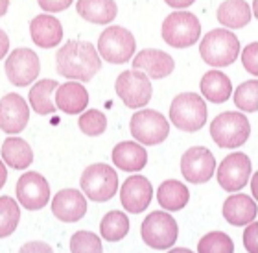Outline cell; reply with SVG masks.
<instances>
[{"label":"cell","instance_id":"32","mask_svg":"<svg viewBox=\"0 0 258 253\" xmlns=\"http://www.w3.org/2000/svg\"><path fill=\"white\" fill-rule=\"evenodd\" d=\"M234 104L238 109L247 111V113H256L258 109V81L256 78L249 81H243L234 92Z\"/></svg>","mask_w":258,"mask_h":253},{"label":"cell","instance_id":"31","mask_svg":"<svg viewBox=\"0 0 258 253\" xmlns=\"http://www.w3.org/2000/svg\"><path fill=\"white\" fill-rule=\"evenodd\" d=\"M199 253H232L234 251V242L229 235L221 231L207 233L198 244Z\"/></svg>","mask_w":258,"mask_h":253},{"label":"cell","instance_id":"28","mask_svg":"<svg viewBox=\"0 0 258 253\" xmlns=\"http://www.w3.org/2000/svg\"><path fill=\"white\" fill-rule=\"evenodd\" d=\"M59 83L55 80H41L30 89V106L37 115H50L55 111V102L52 100Z\"/></svg>","mask_w":258,"mask_h":253},{"label":"cell","instance_id":"30","mask_svg":"<svg viewBox=\"0 0 258 253\" xmlns=\"http://www.w3.org/2000/svg\"><path fill=\"white\" fill-rule=\"evenodd\" d=\"M21 222V209L13 198L2 196L0 198V238L13 235Z\"/></svg>","mask_w":258,"mask_h":253},{"label":"cell","instance_id":"22","mask_svg":"<svg viewBox=\"0 0 258 253\" xmlns=\"http://www.w3.org/2000/svg\"><path fill=\"white\" fill-rule=\"evenodd\" d=\"M113 163L118 168H122L124 172H139L148 163V151L139 142L124 140V142L114 146Z\"/></svg>","mask_w":258,"mask_h":253},{"label":"cell","instance_id":"38","mask_svg":"<svg viewBox=\"0 0 258 253\" xmlns=\"http://www.w3.org/2000/svg\"><path fill=\"white\" fill-rule=\"evenodd\" d=\"M21 251H52V248L44 242H28L22 246Z\"/></svg>","mask_w":258,"mask_h":253},{"label":"cell","instance_id":"3","mask_svg":"<svg viewBox=\"0 0 258 253\" xmlns=\"http://www.w3.org/2000/svg\"><path fill=\"white\" fill-rule=\"evenodd\" d=\"M249 120L236 111H225L210 122V137L220 148H240L249 139Z\"/></svg>","mask_w":258,"mask_h":253},{"label":"cell","instance_id":"4","mask_svg":"<svg viewBox=\"0 0 258 253\" xmlns=\"http://www.w3.org/2000/svg\"><path fill=\"white\" fill-rule=\"evenodd\" d=\"M170 120L183 131H198L207 124V106L196 92H183L173 98L170 106Z\"/></svg>","mask_w":258,"mask_h":253},{"label":"cell","instance_id":"40","mask_svg":"<svg viewBox=\"0 0 258 253\" xmlns=\"http://www.w3.org/2000/svg\"><path fill=\"white\" fill-rule=\"evenodd\" d=\"M168 6H172V8H177V10H183V8H188L192 6L196 0H164Z\"/></svg>","mask_w":258,"mask_h":253},{"label":"cell","instance_id":"14","mask_svg":"<svg viewBox=\"0 0 258 253\" xmlns=\"http://www.w3.org/2000/svg\"><path fill=\"white\" fill-rule=\"evenodd\" d=\"M17 198L28 211L43 209L50 199L48 181L37 172H26L17 181Z\"/></svg>","mask_w":258,"mask_h":253},{"label":"cell","instance_id":"17","mask_svg":"<svg viewBox=\"0 0 258 253\" xmlns=\"http://www.w3.org/2000/svg\"><path fill=\"white\" fill-rule=\"evenodd\" d=\"M52 213L57 220L64 224H74L81 220L87 213V199L76 189H63L52 199Z\"/></svg>","mask_w":258,"mask_h":253},{"label":"cell","instance_id":"35","mask_svg":"<svg viewBox=\"0 0 258 253\" xmlns=\"http://www.w3.org/2000/svg\"><path fill=\"white\" fill-rule=\"evenodd\" d=\"M256 60H258V43L254 41V43L247 44L242 52L243 69L247 70L249 74H253L254 78H256V74H258V61Z\"/></svg>","mask_w":258,"mask_h":253},{"label":"cell","instance_id":"8","mask_svg":"<svg viewBox=\"0 0 258 253\" xmlns=\"http://www.w3.org/2000/svg\"><path fill=\"white\" fill-rule=\"evenodd\" d=\"M129 129L137 142L146 146L161 144L170 135V124L166 117L153 109H142L135 113L129 122Z\"/></svg>","mask_w":258,"mask_h":253},{"label":"cell","instance_id":"41","mask_svg":"<svg viewBox=\"0 0 258 253\" xmlns=\"http://www.w3.org/2000/svg\"><path fill=\"white\" fill-rule=\"evenodd\" d=\"M6 181H8V170H6V165L2 161H0V189L6 185Z\"/></svg>","mask_w":258,"mask_h":253},{"label":"cell","instance_id":"39","mask_svg":"<svg viewBox=\"0 0 258 253\" xmlns=\"http://www.w3.org/2000/svg\"><path fill=\"white\" fill-rule=\"evenodd\" d=\"M8 50H10V37L6 35L4 30H0V60H4Z\"/></svg>","mask_w":258,"mask_h":253},{"label":"cell","instance_id":"43","mask_svg":"<svg viewBox=\"0 0 258 253\" xmlns=\"http://www.w3.org/2000/svg\"><path fill=\"white\" fill-rule=\"evenodd\" d=\"M256 178H258V174L254 172V178L253 181H251V189H253V194H254V199H256Z\"/></svg>","mask_w":258,"mask_h":253},{"label":"cell","instance_id":"24","mask_svg":"<svg viewBox=\"0 0 258 253\" xmlns=\"http://www.w3.org/2000/svg\"><path fill=\"white\" fill-rule=\"evenodd\" d=\"M2 159L8 167L24 170L33 163V150L21 137H8L2 144Z\"/></svg>","mask_w":258,"mask_h":253},{"label":"cell","instance_id":"25","mask_svg":"<svg viewBox=\"0 0 258 253\" xmlns=\"http://www.w3.org/2000/svg\"><path fill=\"white\" fill-rule=\"evenodd\" d=\"M201 92L207 100H210L212 104H223L229 100L232 92V83L223 72L220 70H210L201 78Z\"/></svg>","mask_w":258,"mask_h":253},{"label":"cell","instance_id":"2","mask_svg":"<svg viewBox=\"0 0 258 253\" xmlns=\"http://www.w3.org/2000/svg\"><path fill=\"white\" fill-rule=\"evenodd\" d=\"M199 54L212 67H229L240 56V41L229 30H210L201 39Z\"/></svg>","mask_w":258,"mask_h":253},{"label":"cell","instance_id":"36","mask_svg":"<svg viewBox=\"0 0 258 253\" xmlns=\"http://www.w3.org/2000/svg\"><path fill=\"white\" fill-rule=\"evenodd\" d=\"M256 235H258V224L256 220L249 222L247 229L243 233V246L245 249L251 253H256L258 251V244H256Z\"/></svg>","mask_w":258,"mask_h":253},{"label":"cell","instance_id":"16","mask_svg":"<svg viewBox=\"0 0 258 253\" xmlns=\"http://www.w3.org/2000/svg\"><path fill=\"white\" fill-rule=\"evenodd\" d=\"M153 198V187L151 181L144 176H131L124 181L120 190V201L127 213L139 215L150 207Z\"/></svg>","mask_w":258,"mask_h":253},{"label":"cell","instance_id":"27","mask_svg":"<svg viewBox=\"0 0 258 253\" xmlns=\"http://www.w3.org/2000/svg\"><path fill=\"white\" fill-rule=\"evenodd\" d=\"M157 199L161 207L166 211H181L186 207L190 199V192L186 189V185L175 179H168L164 183H161L159 190H157Z\"/></svg>","mask_w":258,"mask_h":253},{"label":"cell","instance_id":"1","mask_svg":"<svg viewBox=\"0 0 258 253\" xmlns=\"http://www.w3.org/2000/svg\"><path fill=\"white\" fill-rule=\"evenodd\" d=\"M57 74L70 80L91 81L102 69L98 50L87 41H69L55 54Z\"/></svg>","mask_w":258,"mask_h":253},{"label":"cell","instance_id":"9","mask_svg":"<svg viewBox=\"0 0 258 253\" xmlns=\"http://www.w3.org/2000/svg\"><path fill=\"white\" fill-rule=\"evenodd\" d=\"M114 89H116V94H118L120 100L131 109L144 108L146 104H150L151 94H153L150 78L139 69L124 70L116 78Z\"/></svg>","mask_w":258,"mask_h":253},{"label":"cell","instance_id":"42","mask_svg":"<svg viewBox=\"0 0 258 253\" xmlns=\"http://www.w3.org/2000/svg\"><path fill=\"white\" fill-rule=\"evenodd\" d=\"M8 8H10V0H0V17L6 15Z\"/></svg>","mask_w":258,"mask_h":253},{"label":"cell","instance_id":"19","mask_svg":"<svg viewBox=\"0 0 258 253\" xmlns=\"http://www.w3.org/2000/svg\"><path fill=\"white\" fill-rule=\"evenodd\" d=\"M30 35L41 48H54L63 41V26L52 15H37L30 22Z\"/></svg>","mask_w":258,"mask_h":253},{"label":"cell","instance_id":"10","mask_svg":"<svg viewBox=\"0 0 258 253\" xmlns=\"http://www.w3.org/2000/svg\"><path fill=\"white\" fill-rule=\"evenodd\" d=\"M137 43L133 33L122 26H109L98 39V52L109 63L120 65L133 58Z\"/></svg>","mask_w":258,"mask_h":253},{"label":"cell","instance_id":"11","mask_svg":"<svg viewBox=\"0 0 258 253\" xmlns=\"http://www.w3.org/2000/svg\"><path fill=\"white\" fill-rule=\"evenodd\" d=\"M41 72V61L37 54L30 48H17L6 60L8 80L17 87L30 85Z\"/></svg>","mask_w":258,"mask_h":253},{"label":"cell","instance_id":"7","mask_svg":"<svg viewBox=\"0 0 258 253\" xmlns=\"http://www.w3.org/2000/svg\"><path fill=\"white\" fill-rule=\"evenodd\" d=\"M140 235L150 248L153 249H168L172 248L179 235L177 222L173 220L166 211H153L142 222Z\"/></svg>","mask_w":258,"mask_h":253},{"label":"cell","instance_id":"44","mask_svg":"<svg viewBox=\"0 0 258 253\" xmlns=\"http://www.w3.org/2000/svg\"><path fill=\"white\" fill-rule=\"evenodd\" d=\"M186 251H190V249H186V248H173L172 249V253H186Z\"/></svg>","mask_w":258,"mask_h":253},{"label":"cell","instance_id":"6","mask_svg":"<svg viewBox=\"0 0 258 253\" xmlns=\"http://www.w3.org/2000/svg\"><path fill=\"white\" fill-rule=\"evenodd\" d=\"M81 190L92 201H107L118 190V176L109 165L96 163L87 167L81 174Z\"/></svg>","mask_w":258,"mask_h":253},{"label":"cell","instance_id":"26","mask_svg":"<svg viewBox=\"0 0 258 253\" xmlns=\"http://www.w3.org/2000/svg\"><path fill=\"white\" fill-rule=\"evenodd\" d=\"M218 21L231 30L247 26L251 21V10H249L247 2L245 0H225L218 8Z\"/></svg>","mask_w":258,"mask_h":253},{"label":"cell","instance_id":"23","mask_svg":"<svg viewBox=\"0 0 258 253\" xmlns=\"http://www.w3.org/2000/svg\"><path fill=\"white\" fill-rule=\"evenodd\" d=\"M76 11L92 24H109L118 13V6L114 0H78Z\"/></svg>","mask_w":258,"mask_h":253},{"label":"cell","instance_id":"34","mask_svg":"<svg viewBox=\"0 0 258 253\" xmlns=\"http://www.w3.org/2000/svg\"><path fill=\"white\" fill-rule=\"evenodd\" d=\"M70 251H102V240L91 231H78L70 238Z\"/></svg>","mask_w":258,"mask_h":253},{"label":"cell","instance_id":"5","mask_svg":"<svg viewBox=\"0 0 258 253\" xmlns=\"http://www.w3.org/2000/svg\"><path fill=\"white\" fill-rule=\"evenodd\" d=\"M201 22L190 11H173L162 22V39L173 48H186L198 43Z\"/></svg>","mask_w":258,"mask_h":253},{"label":"cell","instance_id":"13","mask_svg":"<svg viewBox=\"0 0 258 253\" xmlns=\"http://www.w3.org/2000/svg\"><path fill=\"white\" fill-rule=\"evenodd\" d=\"M216 170V159L203 146L188 148L181 157V174L190 183H207Z\"/></svg>","mask_w":258,"mask_h":253},{"label":"cell","instance_id":"29","mask_svg":"<svg viewBox=\"0 0 258 253\" xmlns=\"http://www.w3.org/2000/svg\"><path fill=\"white\" fill-rule=\"evenodd\" d=\"M102 237L107 242H118L129 233V220L122 211H111L100 222Z\"/></svg>","mask_w":258,"mask_h":253},{"label":"cell","instance_id":"20","mask_svg":"<svg viewBox=\"0 0 258 253\" xmlns=\"http://www.w3.org/2000/svg\"><path fill=\"white\" fill-rule=\"evenodd\" d=\"M256 199L245 194H232L223 204V218L231 226H247L256 220Z\"/></svg>","mask_w":258,"mask_h":253},{"label":"cell","instance_id":"15","mask_svg":"<svg viewBox=\"0 0 258 253\" xmlns=\"http://www.w3.org/2000/svg\"><path fill=\"white\" fill-rule=\"evenodd\" d=\"M28 120L30 108L21 94L10 92L0 100V129L4 133H21L26 128Z\"/></svg>","mask_w":258,"mask_h":253},{"label":"cell","instance_id":"33","mask_svg":"<svg viewBox=\"0 0 258 253\" xmlns=\"http://www.w3.org/2000/svg\"><path fill=\"white\" fill-rule=\"evenodd\" d=\"M78 126L89 137H98L107 129V117L98 109H91V111H85L81 115L80 120H78Z\"/></svg>","mask_w":258,"mask_h":253},{"label":"cell","instance_id":"18","mask_svg":"<svg viewBox=\"0 0 258 253\" xmlns=\"http://www.w3.org/2000/svg\"><path fill=\"white\" fill-rule=\"evenodd\" d=\"M133 69L142 70L148 78L153 80H161L166 78L173 72L175 63L173 58L166 52H162L159 48H146L140 50L139 54L133 58Z\"/></svg>","mask_w":258,"mask_h":253},{"label":"cell","instance_id":"12","mask_svg":"<svg viewBox=\"0 0 258 253\" xmlns=\"http://www.w3.org/2000/svg\"><path fill=\"white\" fill-rule=\"evenodd\" d=\"M251 176V161L242 151H234L221 161L218 168V183L225 192H238L247 185Z\"/></svg>","mask_w":258,"mask_h":253},{"label":"cell","instance_id":"21","mask_svg":"<svg viewBox=\"0 0 258 253\" xmlns=\"http://www.w3.org/2000/svg\"><path fill=\"white\" fill-rule=\"evenodd\" d=\"M89 104V92L78 81H69L55 89V108L67 115H78L85 111Z\"/></svg>","mask_w":258,"mask_h":253},{"label":"cell","instance_id":"37","mask_svg":"<svg viewBox=\"0 0 258 253\" xmlns=\"http://www.w3.org/2000/svg\"><path fill=\"white\" fill-rule=\"evenodd\" d=\"M37 2L46 13H57V11L67 10L72 4V0H37Z\"/></svg>","mask_w":258,"mask_h":253}]
</instances>
